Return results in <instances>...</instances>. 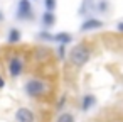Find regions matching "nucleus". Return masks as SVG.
Segmentation results:
<instances>
[{"label":"nucleus","instance_id":"1","mask_svg":"<svg viewBox=\"0 0 123 122\" xmlns=\"http://www.w3.org/2000/svg\"><path fill=\"white\" fill-rule=\"evenodd\" d=\"M89 49L84 46V44H78V46H74L73 49H71V53H69V61L74 65V66H83V65H86L88 63V59H89Z\"/></svg>","mask_w":123,"mask_h":122},{"label":"nucleus","instance_id":"2","mask_svg":"<svg viewBox=\"0 0 123 122\" xmlns=\"http://www.w3.org/2000/svg\"><path fill=\"white\" fill-rule=\"evenodd\" d=\"M17 19L19 21H32L34 19V10H32V5H31V0H19Z\"/></svg>","mask_w":123,"mask_h":122},{"label":"nucleus","instance_id":"3","mask_svg":"<svg viewBox=\"0 0 123 122\" xmlns=\"http://www.w3.org/2000/svg\"><path fill=\"white\" fill-rule=\"evenodd\" d=\"M46 92V85L41 80H29L25 83V93L29 97H39Z\"/></svg>","mask_w":123,"mask_h":122},{"label":"nucleus","instance_id":"4","mask_svg":"<svg viewBox=\"0 0 123 122\" xmlns=\"http://www.w3.org/2000/svg\"><path fill=\"white\" fill-rule=\"evenodd\" d=\"M22 71H24V63H22V59L17 58V56L10 58V61H9V75H10L12 78H17L19 75H22Z\"/></svg>","mask_w":123,"mask_h":122},{"label":"nucleus","instance_id":"5","mask_svg":"<svg viewBox=\"0 0 123 122\" xmlns=\"http://www.w3.org/2000/svg\"><path fill=\"white\" fill-rule=\"evenodd\" d=\"M15 120L17 122H34L36 120V115L31 108L27 107H20L17 112H15Z\"/></svg>","mask_w":123,"mask_h":122},{"label":"nucleus","instance_id":"6","mask_svg":"<svg viewBox=\"0 0 123 122\" xmlns=\"http://www.w3.org/2000/svg\"><path fill=\"white\" fill-rule=\"evenodd\" d=\"M105 24H103V21H99V19H94V17H91V19H86L83 24H81V31L83 32H86V31H93V29H99V27H103Z\"/></svg>","mask_w":123,"mask_h":122},{"label":"nucleus","instance_id":"7","mask_svg":"<svg viewBox=\"0 0 123 122\" xmlns=\"http://www.w3.org/2000/svg\"><path fill=\"white\" fill-rule=\"evenodd\" d=\"M42 26L46 27V29H49V27H52L54 24H56V15H54V12H49V10H46L44 14H42Z\"/></svg>","mask_w":123,"mask_h":122},{"label":"nucleus","instance_id":"8","mask_svg":"<svg viewBox=\"0 0 123 122\" xmlns=\"http://www.w3.org/2000/svg\"><path fill=\"white\" fill-rule=\"evenodd\" d=\"M94 103H96L94 95H84V97H83V100H81V110H83V112H88Z\"/></svg>","mask_w":123,"mask_h":122},{"label":"nucleus","instance_id":"9","mask_svg":"<svg viewBox=\"0 0 123 122\" xmlns=\"http://www.w3.org/2000/svg\"><path fill=\"white\" fill-rule=\"evenodd\" d=\"M54 41L59 43L61 46H66L68 43L73 41V36H71L69 32H57V34H54Z\"/></svg>","mask_w":123,"mask_h":122},{"label":"nucleus","instance_id":"10","mask_svg":"<svg viewBox=\"0 0 123 122\" xmlns=\"http://www.w3.org/2000/svg\"><path fill=\"white\" fill-rule=\"evenodd\" d=\"M19 41H20V31L15 29V27H12V29L9 31V34H7V43H10V44H17Z\"/></svg>","mask_w":123,"mask_h":122},{"label":"nucleus","instance_id":"11","mask_svg":"<svg viewBox=\"0 0 123 122\" xmlns=\"http://www.w3.org/2000/svg\"><path fill=\"white\" fill-rule=\"evenodd\" d=\"M56 122H74V117H73V114L64 112V114H61V115L57 117V120H56Z\"/></svg>","mask_w":123,"mask_h":122},{"label":"nucleus","instance_id":"12","mask_svg":"<svg viewBox=\"0 0 123 122\" xmlns=\"http://www.w3.org/2000/svg\"><path fill=\"white\" fill-rule=\"evenodd\" d=\"M37 37H39L41 41H54V34H49V32H46V31L39 32Z\"/></svg>","mask_w":123,"mask_h":122},{"label":"nucleus","instance_id":"13","mask_svg":"<svg viewBox=\"0 0 123 122\" xmlns=\"http://www.w3.org/2000/svg\"><path fill=\"white\" fill-rule=\"evenodd\" d=\"M44 7H46V10L54 12V9H56V0H44Z\"/></svg>","mask_w":123,"mask_h":122},{"label":"nucleus","instance_id":"14","mask_svg":"<svg viewBox=\"0 0 123 122\" xmlns=\"http://www.w3.org/2000/svg\"><path fill=\"white\" fill-rule=\"evenodd\" d=\"M106 9H108V4L105 2V0H101V2H99V10H101V12H105Z\"/></svg>","mask_w":123,"mask_h":122},{"label":"nucleus","instance_id":"15","mask_svg":"<svg viewBox=\"0 0 123 122\" xmlns=\"http://www.w3.org/2000/svg\"><path fill=\"white\" fill-rule=\"evenodd\" d=\"M64 53H66V51H64V46H59V58H61V59L64 58Z\"/></svg>","mask_w":123,"mask_h":122},{"label":"nucleus","instance_id":"16","mask_svg":"<svg viewBox=\"0 0 123 122\" xmlns=\"http://www.w3.org/2000/svg\"><path fill=\"white\" fill-rule=\"evenodd\" d=\"M116 31H118V32H123V22H120V24L116 26Z\"/></svg>","mask_w":123,"mask_h":122},{"label":"nucleus","instance_id":"17","mask_svg":"<svg viewBox=\"0 0 123 122\" xmlns=\"http://www.w3.org/2000/svg\"><path fill=\"white\" fill-rule=\"evenodd\" d=\"M4 85H5V81H4V78H2V75H0V88H4Z\"/></svg>","mask_w":123,"mask_h":122},{"label":"nucleus","instance_id":"18","mask_svg":"<svg viewBox=\"0 0 123 122\" xmlns=\"http://www.w3.org/2000/svg\"><path fill=\"white\" fill-rule=\"evenodd\" d=\"M2 21H4V12L0 10V22H2Z\"/></svg>","mask_w":123,"mask_h":122}]
</instances>
